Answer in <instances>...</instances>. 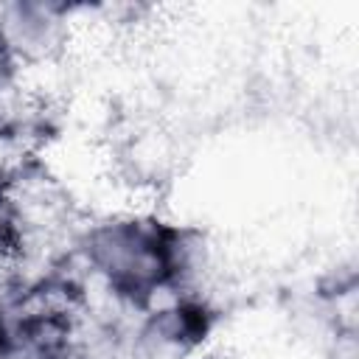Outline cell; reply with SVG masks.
Instances as JSON below:
<instances>
[{
    "label": "cell",
    "instance_id": "obj_2",
    "mask_svg": "<svg viewBox=\"0 0 359 359\" xmlns=\"http://www.w3.org/2000/svg\"><path fill=\"white\" fill-rule=\"evenodd\" d=\"M3 359H50L45 351H39V348H34V345H17V348H11Z\"/></svg>",
    "mask_w": 359,
    "mask_h": 359
},
{
    "label": "cell",
    "instance_id": "obj_1",
    "mask_svg": "<svg viewBox=\"0 0 359 359\" xmlns=\"http://www.w3.org/2000/svg\"><path fill=\"white\" fill-rule=\"evenodd\" d=\"M151 247L154 244L140 230L115 224L93 236L90 252H93V261L104 272L123 278V280H143L154 275V266H157V255Z\"/></svg>",
    "mask_w": 359,
    "mask_h": 359
}]
</instances>
